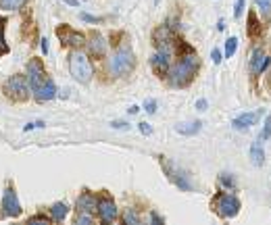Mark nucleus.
<instances>
[{"label": "nucleus", "instance_id": "nucleus-1", "mask_svg": "<svg viewBox=\"0 0 271 225\" xmlns=\"http://www.w3.org/2000/svg\"><path fill=\"white\" fill-rule=\"evenodd\" d=\"M198 56L196 54H186L175 63L169 71V84L173 88H184L194 79V73L198 71Z\"/></svg>", "mask_w": 271, "mask_h": 225}, {"label": "nucleus", "instance_id": "nucleus-2", "mask_svg": "<svg viewBox=\"0 0 271 225\" xmlns=\"http://www.w3.org/2000/svg\"><path fill=\"white\" fill-rule=\"evenodd\" d=\"M134 65H136V58L129 46H119L111 54V61H109V69L113 75H127L134 69Z\"/></svg>", "mask_w": 271, "mask_h": 225}, {"label": "nucleus", "instance_id": "nucleus-3", "mask_svg": "<svg viewBox=\"0 0 271 225\" xmlns=\"http://www.w3.org/2000/svg\"><path fill=\"white\" fill-rule=\"evenodd\" d=\"M69 69H71V75L79 81V84H88L94 75V69H92L88 54L79 52V50H73L71 56H69Z\"/></svg>", "mask_w": 271, "mask_h": 225}, {"label": "nucleus", "instance_id": "nucleus-4", "mask_svg": "<svg viewBox=\"0 0 271 225\" xmlns=\"http://www.w3.org/2000/svg\"><path fill=\"white\" fill-rule=\"evenodd\" d=\"M29 79L27 75H13L6 84H4V92H6V96H10L13 100L17 102H23V100H27L29 98Z\"/></svg>", "mask_w": 271, "mask_h": 225}, {"label": "nucleus", "instance_id": "nucleus-5", "mask_svg": "<svg viewBox=\"0 0 271 225\" xmlns=\"http://www.w3.org/2000/svg\"><path fill=\"white\" fill-rule=\"evenodd\" d=\"M213 207H215L217 215H219L221 219H232V217L238 215V211H240V200L236 198L234 194H226V192H223V194H219V196L215 198Z\"/></svg>", "mask_w": 271, "mask_h": 225}, {"label": "nucleus", "instance_id": "nucleus-6", "mask_svg": "<svg viewBox=\"0 0 271 225\" xmlns=\"http://www.w3.org/2000/svg\"><path fill=\"white\" fill-rule=\"evenodd\" d=\"M159 161H161V165H163V171L169 175V180L180 188V190H184V192H192L194 190V186L190 184V180H188V175L178 167V165H173V163H169L165 157H159Z\"/></svg>", "mask_w": 271, "mask_h": 225}, {"label": "nucleus", "instance_id": "nucleus-7", "mask_svg": "<svg viewBox=\"0 0 271 225\" xmlns=\"http://www.w3.org/2000/svg\"><path fill=\"white\" fill-rule=\"evenodd\" d=\"M2 213L8 217H19L21 215V205H19L13 188H6V190L2 192Z\"/></svg>", "mask_w": 271, "mask_h": 225}, {"label": "nucleus", "instance_id": "nucleus-8", "mask_svg": "<svg viewBox=\"0 0 271 225\" xmlns=\"http://www.w3.org/2000/svg\"><path fill=\"white\" fill-rule=\"evenodd\" d=\"M27 79H29L31 90H38V88L44 84V81H46V77H44V67H42V63L38 61V58H33V61L27 63Z\"/></svg>", "mask_w": 271, "mask_h": 225}, {"label": "nucleus", "instance_id": "nucleus-9", "mask_svg": "<svg viewBox=\"0 0 271 225\" xmlns=\"http://www.w3.org/2000/svg\"><path fill=\"white\" fill-rule=\"evenodd\" d=\"M56 35H58V40H61L65 46H81L86 42V38L81 35L79 31H73V29H69L67 25H61L56 29Z\"/></svg>", "mask_w": 271, "mask_h": 225}, {"label": "nucleus", "instance_id": "nucleus-10", "mask_svg": "<svg viewBox=\"0 0 271 225\" xmlns=\"http://www.w3.org/2000/svg\"><path fill=\"white\" fill-rule=\"evenodd\" d=\"M150 65H152V71H155L157 75H167L169 71H171V67H169V54H167V50H159L157 54H152V58H150Z\"/></svg>", "mask_w": 271, "mask_h": 225}, {"label": "nucleus", "instance_id": "nucleus-11", "mask_svg": "<svg viewBox=\"0 0 271 225\" xmlns=\"http://www.w3.org/2000/svg\"><path fill=\"white\" fill-rule=\"evenodd\" d=\"M75 207H77L79 213H94V211H98V200H96V196H94L92 192L84 190L79 194Z\"/></svg>", "mask_w": 271, "mask_h": 225}, {"label": "nucleus", "instance_id": "nucleus-12", "mask_svg": "<svg viewBox=\"0 0 271 225\" xmlns=\"http://www.w3.org/2000/svg\"><path fill=\"white\" fill-rule=\"evenodd\" d=\"M98 215L104 223H111V221L117 219L119 213H117V207L111 198H102V200H98Z\"/></svg>", "mask_w": 271, "mask_h": 225}, {"label": "nucleus", "instance_id": "nucleus-13", "mask_svg": "<svg viewBox=\"0 0 271 225\" xmlns=\"http://www.w3.org/2000/svg\"><path fill=\"white\" fill-rule=\"evenodd\" d=\"M33 96H36L38 102H48L56 96V86H54V81L50 77H46V81L38 88V90H33Z\"/></svg>", "mask_w": 271, "mask_h": 225}, {"label": "nucleus", "instance_id": "nucleus-14", "mask_svg": "<svg viewBox=\"0 0 271 225\" xmlns=\"http://www.w3.org/2000/svg\"><path fill=\"white\" fill-rule=\"evenodd\" d=\"M261 115H263V109H259L255 113H242L240 117H236V119L232 121V125H234V129H249L251 125H255L259 121Z\"/></svg>", "mask_w": 271, "mask_h": 225}, {"label": "nucleus", "instance_id": "nucleus-15", "mask_svg": "<svg viewBox=\"0 0 271 225\" xmlns=\"http://www.w3.org/2000/svg\"><path fill=\"white\" fill-rule=\"evenodd\" d=\"M152 40H155V46H159L161 50H165L173 42V33H171V29L167 25H161L159 29H155V33H152Z\"/></svg>", "mask_w": 271, "mask_h": 225}, {"label": "nucleus", "instance_id": "nucleus-16", "mask_svg": "<svg viewBox=\"0 0 271 225\" xmlns=\"http://www.w3.org/2000/svg\"><path fill=\"white\" fill-rule=\"evenodd\" d=\"M88 50H90L94 56H104V52H107V42H104V38H102L100 33H92V35H90Z\"/></svg>", "mask_w": 271, "mask_h": 225}, {"label": "nucleus", "instance_id": "nucleus-17", "mask_svg": "<svg viewBox=\"0 0 271 225\" xmlns=\"http://www.w3.org/2000/svg\"><path fill=\"white\" fill-rule=\"evenodd\" d=\"M200 127H203L200 121H184V123L175 125V132L182 134V136H196L200 132Z\"/></svg>", "mask_w": 271, "mask_h": 225}, {"label": "nucleus", "instance_id": "nucleus-18", "mask_svg": "<svg viewBox=\"0 0 271 225\" xmlns=\"http://www.w3.org/2000/svg\"><path fill=\"white\" fill-rule=\"evenodd\" d=\"M269 63H271V58H267V56L263 54V50H255L253 63H251V71H253V73H261V71H263Z\"/></svg>", "mask_w": 271, "mask_h": 225}, {"label": "nucleus", "instance_id": "nucleus-19", "mask_svg": "<svg viewBox=\"0 0 271 225\" xmlns=\"http://www.w3.org/2000/svg\"><path fill=\"white\" fill-rule=\"evenodd\" d=\"M251 163L255 165V167H261V165L265 163V150L261 146V140H257L251 146Z\"/></svg>", "mask_w": 271, "mask_h": 225}, {"label": "nucleus", "instance_id": "nucleus-20", "mask_svg": "<svg viewBox=\"0 0 271 225\" xmlns=\"http://www.w3.org/2000/svg\"><path fill=\"white\" fill-rule=\"evenodd\" d=\"M67 207L63 205V203H56V205H52V209H50V215H52V221H63L65 217H67Z\"/></svg>", "mask_w": 271, "mask_h": 225}, {"label": "nucleus", "instance_id": "nucleus-21", "mask_svg": "<svg viewBox=\"0 0 271 225\" xmlns=\"http://www.w3.org/2000/svg\"><path fill=\"white\" fill-rule=\"evenodd\" d=\"M23 2H25V0H0V6H2V10H15Z\"/></svg>", "mask_w": 271, "mask_h": 225}, {"label": "nucleus", "instance_id": "nucleus-22", "mask_svg": "<svg viewBox=\"0 0 271 225\" xmlns=\"http://www.w3.org/2000/svg\"><path fill=\"white\" fill-rule=\"evenodd\" d=\"M236 48H238V38H228V42H226V58H230V56H234V52H236Z\"/></svg>", "mask_w": 271, "mask_h": 225}, {"label": "nucleus", "instance_id": "nucleus-23", "mask_svg": "<svg viewBox=\"0 0 271 225\" xmlns=\"http://www.w3.org/2000/svg\"><path fill=\"white\" fill-rule=\"evenodd\" d=\"M271 138V115L265 119V125H263V132H261V136H259V140L261 142H265V140H269Z\"/></svg>", "mask_w": 271, "mask_h": 225}, {"label": "nucleus", "instance_id": "nucleus-24", "mask_svg": "<svg viewBox=\"0 0 271 225\" xmlns=\"http://www.w3.org/2000/svg\"><path fill=\"white\" fill-rule=\"evenodd\" d=\"M257 2V8L261 10L263 15H269L271 13V0H255Z\"/></svg>", "mask_w": 271, "mask_h": 225}, {"label": "nucleus", "instance_id": "nucleus-25", "mask_svg": "<svg viewBox=\"0 0 271 225\" xmlns=\"http://www.w3.org/2000/svg\"><path fill=\"white\" fill-rule=\"evenodd\" d=\"M90 223H94L92 213H81V215L75 219V225H90Z\"/></svg>", "mask_w": 271, "mask_h": 225}, {"label": "nucleus", "instance_id": "nucleus-26", "mask_svg": "<svg viewBox=\"0 0 271 225\" xmlns=\"http://www.w3.org/2000/svg\"><path fill=\"white\" fill-rule=\"evenodd\" d=\"M123 223H129V225H138L140 219L134 211H125V215H123Z\"/></svg>", "mask_w": 271, "mask_h": 225}, {"label": "nucleus", "instance_id": "nucleus-27", "mask_svg": "<svg viewBox=\"0 0 271 225\" xmlns=\"http://www.w3.org/2000/svg\"><path fill=\"white\" fill-rule=\"evenodd\" d=\"M219 184H221V186H226V188H230V190H232V188H234V180H232V175H226V173H223V175L219 177Z\"/></svg>", "mask_w": 271, "mask_h": 225}, {"label": "nucleus", "instance_id": "nucleus-28", "mask_svg": "<svg viewBox=\"0 0 271 225\" xmlns=\"http://www.w3.org/2000/svg\"><path fill=\"white\" fill-rule=\"evenodd\" d=\"M81 21H86V23H102L104 19L102 17H92L88 13H81Z\"/></svg>", "mask_w": 271, "mask_h": 225}, {"label": "nucleus", "instance_id": "nucleus-29", "mask_svg": "<svg viewBox=\"0 0 271 225\" xmlns=\"http://www.w3.org/2000/svg\"><path fill=\"white\" fill-rule=\"evenodd\" d=\"M244 0H236V8H234V17L236 19H240V15H242V8H244Z\"/></svg>", "mask_w": 271, "mask_h": 225}, {"label": "nucleus", "instance_id": "nucleus-30", "mask_svg": "<svg viewBox=\"0 0 271 225\" xmlns=\"http://www.w3.org/2000/svg\"><path fill=\"white\" fill-rule=\"evenodd\" d=\"M138 129H140V132H142L144 136H150V134H152V127H150V123H146V121L138 123Z\"/></svg>", "mask_w": 271, "mask_h": 225}, {"label": "nucleus", "instance_id": "nucleus-31", "mask_svg": "<svg viewBox=\"0 0 271 225\" xmlns=\"http://www.w3.org/2000/svg\"><path fill=\"white\" fill-rule=\"evenodd\" d=\"M144 111L150 113V115H155V113H157V100H148V102L144 104Z\"/></svg>", "mask_w": 271, "mask_h": 225}, {"label": "nucleus", "instance_id": "nucleus-32", "mask_svg": "<svg viewBox=\"0 0 271 225\" xmlns=\"http://www.w3.org/2000/svg\"><path fill=\"white\" fill-rule=\"evenodd\" d=\"M255 19H257V15H255V13H251V15H249V23H251V27H249V33L253 35V38L257 35V31H255V25H257V23H255Z\"/></svg>", "mask_w": 271, "mask_h": 225}, {"label": "nucleus", "instance_id": "nucleus-33", "mask_svg": "<svg viewBox=\"0 0 271 225\" xmlns=\"http://www.w3.org/2000/svg\"><path fill=\"white\" fill-rule=\"evenodd\" d=\"M44 127V121H33V123H27L25 127H23V132H29V129H40Z\"/></svg>", "mask_w": 271, "mask_h": 225}, {"label": "nucleus", "instance_id": "nucleus-34", "mask_svg": "<svg viewBox=\"0 0 271 225\" xmlns=\"http://www.w3.org/2000/svg\"><path fill=\"white\" fill-rule=\"evenodd\" d=\"M111 127H115V129H125V132L129 129V125H127L125 121H111Z\"/></svg>", "mask_w": 271, "mask_h": 225}, {"label": "nucleus", "instance_id": "nucleus-35", "mask_svg": "<svg viewBox=\"0 0 271 225\" xmlns=\"http://www.w3.org/2000/svg\"><path fill=\"white\" fill-rule=\"evenodd\" d=\"M221 56H223V54H221V50H217V48H215L213 52H211V58H213V63H215V65H219V63H221Z\"/></svg>", "mask_w": 271, "mask_h": 225}, {"label": "nucleus", "instance_id": "nucleus-36", "mask_svg": "<svg viewBox=\"0 0 271 225\" xmlns=\"http://www.w3.org/2000/svg\"><path fill=\"white\" fill-rule=\"evenodd\" d=\"M29 221H31V223H36V221H38V223H48L50 219H48V217H42V215H36V217H29Z\"/></svg>", "mask_w": 271, "mask_h": 225}, {"label": "nucleus", "instance_id": "nucleus-37", "mask_svg": "<svg viewBox=\"0 0 271 225\" xmlns=\"http://www.w3.org/2000/svg\"><path fill=\"white\" fill-rule=\"evenodd\" d=\"M150 221H152V223H165V219H163L161 215H157V213H155V211H152V213H150Z\"/></svg>", "mask_w": 271, "mask_h": 225}, {"label": "nucleus", "instance_id": "nucleus-38", "mask_svg": "<svg viewBox=\"0 0 271 225\" xmlns=\"http://www.w3.org/2000/svg\"><path fill=\"white\" fill-rule=\"evenodd\" d=\"M196 109H198V111H207V100L200 98V100L196 102Z\"/></svg>", "mask_w": 271, "mask_h": 225}, {"label": "nucleus", "instance_id": "nucleus-39", "mask_svg": "<svg viewBox=\"0 0 271 225\" xmlns=\"http://www.w3.org/2000/svg\"><path fill=\"white\" fill-rule=\"evenodd\" d=\"M46 42H48V40H46V38H42L40 46H42V52H44V54H48V44H46Z\"/></svg>", "mask_w": 271, "mask_h": 225}, {"label": "nucleus", "instance_id": "nucleus-40", "mask_svg": "<svg viewBox=\"0 0 271 225\" xmlns=\"http://www.w3.org/2000/svg\"><path fill=\"white\" fill-rule=\"evenodd\" d=\"M65 2H67V4H71V6H77V4H79L77 0H65Z\"/></svg>", "mask_w": 271, "mask_h": 225}]
</instances>
